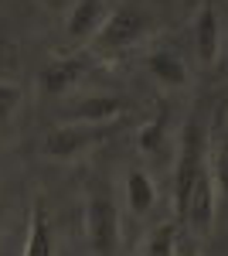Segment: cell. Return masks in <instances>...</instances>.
I'll list each match as a JSON object with an SVG mask.
<instances>
[{"label": "cell", "instance_id": "cell-14", "mask_svg": "<svg viewBox=\"0 0 228 256\" xmlns=\"http://www.w3.org/2000/svg\"><path fill=\"white\" fill-rule=\"evenodd\" d=\"M20 102V89L14 82H0V120H7Z\"/></svg>", "mask_w": 228, "mask_h": 256}, {"label": "cell", "instance_id": "cell-5", "mask_svg": "<svg viewBox=\"0 0 228 256\" xmlns=\"http://www.w3.org/2000/svg\"><path fill=\"white\" fill-rule=\"evenodd\" d=\"M184 222L198 236H208L211 232V222H215V184H211V174L208 168L198 174L194 188H191V198H188V208H184Z\"/></svg>", "mask_w": 228, "mask_h": 256}, {"label": "cell", "instance_id": "cell-16", "mask_svg": "<svg viewBox=\"0 0 228 256\" xmlns=\"http://www.w3.org/2000/svg\"><path fill=\"white\" fill-rule=\"evenodd\" d=\"M160 134H164V116H157L150 126L140 134V147H143V150H157V147H160Z\"/></svg>", "mask_w": 228, "mask_h": 256}, {"label": "cell", "instance_id": "cell-11", "mask_svg": "<svg viewBox=\"0 0 228 256\" xmlns=\"http://www.w3.org/2000/svg\"><path fill=\"white\" fill-rule=\"evenodd\" d=\"M147 68H150L153 79L160 82V86H167V89H177V86L188 82V68L171 52H153L150 58H147Z\"/></svg>", "mask_w": 228, "mask_h": 256}, {"label": "cell", "instance_id": "cell-1", "mask_svg": "<svg viewBox=\"0 0 228 256\" xmlns=\"http://www.w3.org/2000/svg\"><path fill=\"white\" fill-rule=\"evenodd\" d=\"M208 164H205V130H201V123L198 116L188 120V126H184V137H181V158H177V171H174V198H177V216H184V208H188V198H191V188H194V181L198 174L205 171Z\"/></svg>", "mask_w": 228, "mask_h": 256}, {"label": "cell", "instance_id": "cell-3", "mask_svg": "<svg viewBox=\"0 0 228 256\" xmlns=\"http://www.w3.org/2000/svg\"><path fill=\"white\" fill-rule=\"evenodd\" d=\"M116 130V123H65L44 137V154L48 158H75L89 144L106 140Z\"/></svg>", "mask_w": 228, "mask_h": 256}, {"label": "cell", "instance_id": "cell-13", "mask_svg": "<svg viewBox=\"0 0 228 256\" xmlns=\"http://www.w3.org/2000/svg\"><path fill=\"white\" fill-rule=\"evenodd\" d=\"M174 246H177V226H174V222H164V226L153 232V239L147 242L143 256H174Z\"/></svg>", "mask_w": 228, "mask_h": 256}, {"label": "cell", "instance_id": "cell-12", "mask_svg": "<svg viewBox=\"0 0 228 256\" xmlns=\"http://www.w3.org/2000/svg\"><path fill=\"white\" fill-rule=\"evenodd\" d=\"M126 202H130V208H133L136 216H143V212H150L153 202H157V188H153V181L147 171H140L133 168L130 174H126Z\"/></svg>", "mask_w": 228, "mask_h": 256}, {"label": "cell", "instance_id": "cell-4", "mask_svg": "<svg viewBox=\"0 0 228 256\" xmlns=\"http://www.w3.org/2000/svg\"><path fill=\"white\" fill-rule=\"evenodd\" d=\"M85 232H89V246L99 256L116 253V239H119V216H116L113 198L95 195L85 208Z\"/></svg>", "mask_w": 228, "mask_h": 256}, {"label": "cell", "instance_id": "cell-17", "mask_svg": "<svg viewBox=\"0 0 228 256\" xmlns=\"http://www.w3.org/2000/svg\"><path fill=\"white\" fill-rule=\"evenodd\" d=\"M174 256H201V253L194 250V239H191V236H181V232H177V246H174Z\"/></svg>", "mask_w": 228, "mask_h": 256}, {"label": "cell", "instance_id": "cell-10", "mask_svg": "<svg viewBox=\"0 0 228 256\" xmlns=\"http://www.w3.org/2000/svg\"><path fill=\"white\" fill-rule=\"evenodd\" d=\"M24 256H55V236H51V222L44 205H34V216H31V232H27V246Z\"/></svg>", "mask_w": 228, "mask_h": 256}, {"label": "cell", "instance_id": "cell-9", "mask_svg": "<svg viewBox=\"0 0 228 256\" xmlns=\"http://www.w3.org/2000/svg\"><path fill=\"white\" fill-rule=\"evenodd\" d=\"M102 20H106V4L102 0H78L68 10V34L72 38H85L95 28H102Z\"/></svg>", "mask_w": 228, "mask_h": 256}, {"label": "cell", "instance_id": "cell-6", "mask_svg": "<svg viewBox=\"0 0 228 256\" xmlns=\"http://www.w3.org/2000/svg\"><path fill=\"white\" fill-rule=\"evenodd\" d=\"M194 48H198V58L211 65L222 52V24H218V14L215 7L205 4L201 14H198V24H194Z\"/></svg>", "mask_w": 228, "mask_h": 256}, {"label": "cell", "instance_id": "cell-7", "mask_svg": "<svg viewBox=\"0 0 228 256\" xmlns=\"http://www.w3.org/2000/svg\"><path fill=\"white\" fill-rule=\"evenodd\" d=\"M85 68H89V62L75 55V58H61V62H51L44 72H41V86H44V92H51V96H61V92H68L72 86H78V79L85 76Z\"/></svg>", "mask_w": 228, "mask_h": 256}, {"label": "cell", "instance_id": "cell-8", "mask_svg": "<svg viewBox=\"0 0 228 256\" xmlns=\"http://www.w3.org/2000/svg\"><path fill=\"white\" fill-rule=\"evenodd\" d=\"M119 113H123L119 96H89L68 110V123H116Z\"/></svg>", "mask_w": 228, "mask_h": 256}, {"label": "cell", "instance_id": "cell-2", "mask_svg": "<svg viewBox=\"0 0 228 256\" xmlns=\"http://www.w3.org/2000/svg\"><path fill=\"white\" fill-rule=\"evenodd\" d=\"M147 28H150V20L143 10H136V7H116L109 18L102 20V28H99V48H106V52H123V48H133L136 41L147 34Z\"/></svg>", "mask_w": 228, "mask_h": 256}, {"label": "cell", "instance_id": "cell-15", "mask_svg": "<svg viewBox=\"0 0 228 256\" xmlns=\"http://www.w3.org/2000/svg\"><path fill=\"white\" fill-rule=\"evenodd\" d=\"M215 181H218L222 195L228 198V140L218 147V158H215Z\"/></svg>", "mask_w": 228, "mask_h": 256}]
</instances>
